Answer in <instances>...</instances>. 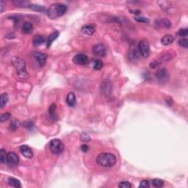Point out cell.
<instances>
[{
    "label": "cell",
    "instance_id": "1",
    "mask_svg": "<svg viewBox=\"0 0 188 188\" xmlns=\"http://www.w3.org/2000/svg\"><path fill=\"white\" fill-rule=\"evenodd\" d=\"M117 161L116 156L111 153H102L96 157V163L102 167H113Z\"/></svg>",
    "mask_w": 188,
    "mask_h": 188
},
{
    "label": "cell",
    "instance_id": "2",
    "mask_svg": "<svg viewBox=\"0 0 188 188\" xmlns=\"http://www.w3.org/2000/svg\"><path fill=\"white\" fill-rule=\"evenodd\" d=\"M67 11L66 5L61 3H55L51 5L47 10V15L51 19L62 16Z\"/></svg>",
    "mask_w": 188,
    "mask_h": 188
},
{
    "label": "cell",
    "instance_id": "3",
    "mask_svg": "<svg viewBox=\"0 0 188 188\" xmlns=\"http://www.w3.org/2000/svg\"><path fill=\"white\" fill-rule=\"evenodd\" d=\"M12 63H13V66L16 69L17 73L19 75L20 77H27V72H26V63L24 60L19 59V58H16V59L13 60Z\"/></svg>",
    "mask_w": 188,
    "mask_h": 188
},
{
    "label": "cell",
    "instance_id": "4",
    "mask_svg": "<svg viewBox=\"0 0 188 188\" xmlns=\"http://www.w3.org/2000/svg\"><path fill=\"white\" fill-rule=\"evenodd\" d=\"M50 151L53 154H60L64 150V145L59 139H54L49 143Z\"/></svg>",
    "mask_w": 188,
    "mask_h": 188
},
{
    "label": "cell",
    "instance_id": "5",
    "mask_svg": "<svg viewBox=\"0 0 188 188\" xmlns=\"http://www.w3.org/2000/svg\"><path fill=\"white\" fill-rule=\"evenodd\" d=\"M137 49L140 55L143 56V58H148L150 54V44L148 41L145 40H141L138 43Z\"/></svg>",
    "mask_w": 188,
    "mask_h": 188
},
{
    "label": "cell",
    "instance_id": "6",
    "mask_svg": "<svg viewBox=\"0 0 188 188\" xmlns=\"http://www.w3.org/2000/svg\"><path fill=\"white\" fill-rule=\"evenodd\" d=\"M156 80L160 84H164L167 82V81L169 79V73L167 71V69L165 68H162L159 69L156 72Z\"/></svg>",
    "mask_w": 188,
    "mask_h": 188
},
{
    "label": "cell",
    "instance_id": "7",
    "mask_svg": "<svg viewBox=\"0 0 188 188\" xmlns=\"http://www.w3.org/2000/svg\"><path fill=\"white\" fill-rule=\"evenodd\" d=\"M92 51L93 54L95 56L99 57V58H102V57H104L107 54V49L103 43H98L93 46Z\"/></svg>",
    "mask_w": 188,
    "mask_h": 188
},
{
    "label": "cell",
    "instance_id": "8",
    "mask_svg": "<svg viewBox=\"0 0 188 188\" xmlns=\"http://www.w3.org/2000/svg\"><path fill=\"white\" fill-rule=\"evenodd\" d=\"M32 55L36 60L37 62H38L40 66H43L46 64L47 60V55L46 54L40 51H32Z\"/></svg>",
    "mask_w": 188,
    "mask_h": 188
},
{
    "label": "cell",
    "instance_id": "9",
    "mask_svg": "<svg viewBox=\"0 0 188 188\" xmlns=\"http://www.w3.org/2000/svg\"><path fill=\"white\" fill-rule=\"evenodd\" d=\"M19 163V156L15 152H9L7 156V164L10 166H14Z\"/></svg>",
    "mask_w": 188,
    "mask_h": 188
},
{
    "label": "cell",
    "instance_id": "10",
    "mask_svg": "<svg viewBox=\"0 0 188 188\" xmlns=\"http://www.w3.org/2000/svg\"><path fill=\"white\" fill-rule=\"evenodd\" d=\"M73 62L75 64H78V65H84V64L88 63V56L84 54H77L73 57Z\"/></svg>",
    "mask_w": 188,
    "mask_h": 188
},
{
    "label": "cell",
    "instance_id": "11",
    "mask_svg": "<svg viewBox=\"0 0 188 188\" xmlns=\"http://www.w3.org/2000/svg\"><path fill=\"white\" fill-rule=\"evenodd\" d=\"M20 152L22 154L23 156L24 157L27 158V159H31L32 157V156H33V152H32V149L29 146H27L26 145H21L20 147Z\"/></svg>",
    "mask_w": 188,
    "mask_h": 188
},
{
    "label": "cell",
    "instance_id": "12",
    "mask_svg": "<svg viewBox=\"0 0 188 188\" xmlns=\"http://www.w3.org/2000/svg\"><path fill=\"white\" fill-rule=\"evenodd\" d=\"M139 55H140V53H139L138 49L136 48V46H131V48L129 51V60H136L139 59Z\"/></svg>",
    "mask_w": 188,
    "mask_h": 188
},
{
    "label": "cell",
    "instance_id": "13",
    "mask_svg": "<svg viewBox=\"0 0 188 188\" xmlns=\"http://www.w3.org/2000/svg\"><path fill=\"white\" fill-rule=\"evenodd\" d=\"M81 31L82 33L87 35H92L95 32V28L91 24H85L82 27Z\"/></svg>",
    "mask_w": 188,
    "mask_h": 188
},
{
    "label": "cell",
    "instance_id": "14",
    "mask_svg": "<svg viewBox=\"0 0 188 188\" xmlns=\"http://www.w3.org/2000/svg\"><path fill=\"white\" fill-rule=\"evenodd\" d=\"M59 32L55 31V32H52V33L49 35L48 38L46 40V47H47V48H49L50 46H51V43H53V41L58 38V37L59 36Z\"/></svg>",
    "mask_w": 188,
    "mask_h": 188
},
{
    "label": "cell",
    "instance_id": "15",
    "mask_svg": "<svg viewBox=\"0 0 188 188\" xmlns=\"http://www.w3.org/2000/svg\"><path fill=\"white\" fill-rule=\"evenodd\" d=\"M76 96H75L74 93L72 92L69 93L67 95L66 97V103L69 107H74L76 104Z\"/></svg>",
    "mask_w": 188,
    "mask_h": 188
},
{
    "label": "cell",
    "instance_id": "16",
    "mask_svg": "<svg viewBox=\"0 0 188 188\" xmlns=\"http://www.w3.org/2000/svg\"><path fill=\"white\" fill-rule=\"evenodd\" d=\"M174 41V38L171 35H165L163 36L161 39V43L163 46H167L170 45Z\"/></svg>",
    "mask_w": 188,
    "mask_h": 188
},
{
    "label": "cell",
    "instance_id": "17",
    "mask_svg": "<svg viewBox=\"0 0 188 188\" xmlns=\"http://www.w3.org/2000/svg\"><path fill=\"white\" fill-rule=\"evenodd\" d=\"M45 41H46L45 38L43 36V35H35V36L33 38V39H32V43H33V45L35 46H40V45L43 44Z\"/></svg>",
    "mask_w": 188,
    "mask_h": 188
},
{
    "label": "cell",
    "instance_id": "18",
    "mask_svg": "<svg viewBox=\"0 0 188 188\" xmlns=\"http://www.w3.org/2000/svg\"><path fill=\"white\" fill-rule=\"evenodd\" d=\"M156 24L158 25V27H165V28H167V29H169L171 27V21L167 19L158 20V21H156Z\"/></svg>",
    "mask_w": 188,
    "mask_h": 188
},
{
    "label": "cell",
    "instance_id": "19",
    "mask_svg": "<svg viewBox=\"0 0 188 188\" xmlns=\"http://www.w3.org/2000/svg\"><path fill=\"white\" fill-rule=\"evenodd\" d=\"M33 31V26L30 22H25L22 26V32L25 34H30Z\"/></svg>",
    "mask_w": 188,
    "mask_h": 188
},
{
    "label": "cell",
    "instance_id": "20",
    "mask_svg": "<svg viewBox=\"0 0 188 188\" xmlns=\"http://www.w3.org/2000/svg\"><path fill=\"white\" fill-rule=\"evenodd\" d=\"M8 183L12 187H14L16 188H19L21 187V182H20L19 180H18L16 178H13V177H10L8 178Z\"/></svg>",
    "mask_w": 188,
    "mask_h": 188
},
{
    "label": "cell",
    "instance_id": "21",
    "mask_svg": "<svg viewBox=\"0 0 188 188\" xmlns=\"http://www.w3.org/2000/svg\"><path fill=\"white\" fill-rule=\"evenodd\" d=\"M8 102V96L7 93H2L0 97V106L1 108H3Z\"/></svg>",
    "mask_w": 188,
    "mask_h": 188
},
{
    "label": "cell",
    "instance_id": "22",
    "mask_svg": "<svg viewBox=\"0 0 188 188\" xmlns=\"http://www.w3.org/2000/svg\"><path fill=\"white\" fill-rule=\"evenodd\" d=\"M13 4H14L16 7H19V8H26V7H29L30 8V4L28 2H26V1H20V0L14 1Z\"/></svg>",
    "mask_w": 188,
    "mask_h": 188
},
{
    "label": "cell",
    "instance_id": "23",
    "mask_svg": "<svg viewBox=\"0 0 188 188\" xmlns=\"http://www.w3.org/2000/svg\"><path fill=\"white\" fill-rule=\"evenodd\" d=\"M152 185L155 187H163L164 186V181L160 178H154L152 182Z\"/></svg>",
    "mask_w": 188,
    "mask_h": 188
},
{
    "label": "cell",
    "instance_id": "24",
    "mask_svg": "<svg viewBox=\"0 0 188 188\" xmlns=\"http://www.w3.org/2000/svg\"><path fill=\"white\" fill-rule=\"evenodd\" d=\"M7 156L8 154L4 149L0 150V161L2 163H7Z\"/></svg>",
    "mask_w": 188,
    "mask_h": 188
},
{
    "label": "cell",
    "instance_id": "25",
    "mask_svg": "<svg viewBox=\"0 0 188 188\" xmlns=\"http://www.w3.org/2000/svg\"><path fill=\"white\" fill-rule=\"evenodd\" d=\"M103 67V62L100 60H96L93 62V69L95 70H100Z\"/></svg>",
    "mask_w": 188,
    "mask_h": 188
},
{
    "label": "cell",
    "instance_id": "26",
    "mask_svg": "<svg viewBox=\"0 0 188 188\" xmlns=\"http://www.w3.org/2000/svg\"><path fill=\"white\" fill-rule=\"evenodd\" d=\"M20 126H21V123H20L19 121H17V120H13V121H11L10 127H11V129H13V130L18 129Z\"/></svg>",
    "mask_w": 188,
    "mask_h": 188
},
{
    "label": "cell",
    "instance_id": "27",
    "mask_svg": "<svg viewBox=\"0 0 188 188\" xmlns=\"http://www.w3.org/2000/svg\"><path fill=\"white\" fill-rule=\"evenodd\" d=\"M134 20L138 21V22H141V23L149 22V19H147V18L143 17V16H135V17H134Z\"/></svg>",
    "mask_w": 188,
    "mask_h": 188
},
{
    "label": "cell",
    "instance_id": "28",
    "mask_svg": "<svg viewBox=\"0 0 188 188\" xmlns=\"http://www.w3.org/2000/svg\"><path fill=\"white\" fill-rule=\"evenodd\" d=\"M178 36L181 37H186L188 35V30L187 28H183V29H180L177 32Z\"/></svg>",
    "mask_w": 188,
    "mask_h": 188
},
{
    "label": "cell",
    "instance_id": "29",
    "mask_svg": "<svg viewBox=\"0 0 188 188\" xmlns=\"http://www.w3.org/2000/svg\"><path fill=\"white\" fill-rule=\"evenodd\" d=\"M178 44H179V46H180L183 47V48L187 49L188 48V40L186 38L179 40H178Z\"/></svg>",
    "mask_w": 188,
    "mask_h": 188
},
{
    "label": "cell",
    "instance_id": "30",
    "mask_svg": "<svg viewBox=\"0 0 188 188\" xmlns=\"http://www.w3.org/2000/svg\"><path fill=\"white\" fill-rule=\"evenodd\" d=\"M30 8H31L33 10H36V11H39V12H43L45 10V8L43 7L40 6V5H30Z\"/></svg>",
    "mask_w": 188,
    "mask_h": 188
},
{
    "label": "cell",
    "instance_id": "31",
    "mask_svg": "<svg viewBox=\"0 0 188 188\" xmlns=\"http://www.w3.org/2000/svg\"><path fill=\"white\" fill-rule=\"evenodd\" d=\"M10 117H11V115H10V113H8L2 114V115H1V117H0V121H1V122H4V121H8Z\"/></svg>",
    "mask_w": 188,
    "mask_h": 188
},
{
    "label": "cell",
    "instance_id": "32",
    "mask_svg": "<svg viewBox=\"0 0 188 188\" xmlns=\"http://www.w3.org/2000/svg\"><path fill=\"white\" fill-rule=\"evenodd\" d=\"M118 187L121 188H129L132 187V185H131L129 182L124 181V182H121V183L118 185Z\"/></svg>",
    "mask_w": 188,
    "mask_h": 188
},
{
    "label": "cell",
    "instance_id": "33",
    "mask_svg": "<svg viewBox=\"0 0 188 188\" xmlns=\"http://www.w3.org/2000/svg\"><path fill=\"white\" fill-rule=\"evenodd\" d=\"M56 110V104H52L51 106H50L49 109V113L50 116L53 117L55 114H54V112H55Z\"/></svg>",
    "mask_w": 188,
    "mask_h": 188
},
{
    "label": "cell",
    "instance_id": "34",
    "mask_svg": "<svg viewBox=\"0 0 188 188\" xmlns=\"http://www.w3.org/2000/svg\"><path fill=\"white\" fill-rule=\"evenodd\" d=\"M150 187V183L148 180H143L142 182H140L139 187L142 188H148Z\"/></svg>",
    "mask_w": 188,
    "mask_h": 188
},
{
    "label": "cell",
    "instance_id": "35",
    "mask_svg": "<svg viewBox=\"0 0 188 188\" xmlns=\"http://www.w3.org/2000/svg\"><path fill=\"white\" fill-rule=\"evenodd\" d=\"M81 140L83 142H89L91 140V138H90L89 135L88 134L84 132L81 134Z\"/></svg>",
    "mask_w": 188,
    "mask_h": 188
},
{
    "label": "cell",
    "instance_id": "36",
    "mask_svg": "<svg viewBox=\"0 0 188 188\" xmlns=\"http://www.w3.org/2000/svg\"><path fill=\"white\" fill-rule=\"evenodd\" d=\"M81 149H82V152H87L88 151V150H89V146H88V145H85V144H84V145H82L81 146Z\"/></svg>",
    "mask_w": 188,
    "mask_h": 188
},
{
    "label": "cell",
    "instance_id": "37",
    "mask_svg": "<svg viewBox=\"0 0 188 188\" xmlns=\"http://www.w3.org/2000/svg\"><path fill=\"white\" fill-rule=\"evenodd\" d=\"M23 125H24V126H26V127H31V126H32V122L30 121H25Z\"/></svg>",
    "mask_w": 188,
    "mask_h": 188
},
{
    "label": "cell",
    "instance_id": "38",
    "mask_svg": "<svg viewBox=\"0 0 188 188\" xmlns=\"http://www.w3.org/2000/svg\"><path fill=\"white\" fill-rule=\"evenodd\" d=\"M166 102H167V105H168L169 107H171V106H172L173 103H174V102H173V99H171V97H168L167 99H166Z\"/></svg>",
    "mask_w": 188,
    "mask_h": 188
},
{
    "label": "cell",
    "instance_id": "39",
    "mask_svg": "<svg viewBox=\"0 0 188 188\" xmlns=\"http://www.w3.org/2000/svg\"><path fill=\"white\" fill-rule=\"evenodd\" d=\"M0 6H1V10H0V12H1V13H2V12H3V8H4L3 1H0Z\"/></svg>",
    "mask_w": 188,
    "mask_h": 188
}]
</instances>
